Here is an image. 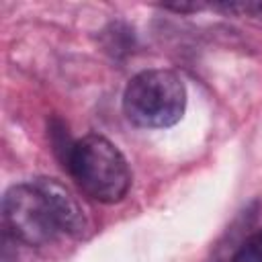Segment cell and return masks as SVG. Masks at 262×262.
<instances>
[{
    "label": "cell",
    "instance_id": "5b68a950",
    "mask_svg": "<svg viewBox=\"0 0 262 262\" xmlns=\"http://www.w3.org/2000/svg\"><path fill=\"white\" fill-rule=\"evenodd\" d=\"M258 213H260V201H252L250 205H246L244 211L237 213V217L231 221V225L215 244L211 262H231V258L242 248V244L252 235V227L258 219Z\"/></svg>",
    "mask_w": 262,
    "mask_h": 262
},
{
    "label": "cell",
    "instance_id": "ba28073f",
    "mask_svg": "<svg viewBox=\"0 0 262 262\" xmlns=\"http://www.w3.org/2000/svg\"><path fill=\"white\" fill-rule=\"evenodd\" d=\"M47 137H49V143H51V149L55 154V158L59 160L61 166H66L68 158H70V151L76 143V139L70 137V131H68V125L59 119V117H49L47 119Z\"/></svg>",
    "mask_w": 262,
    "mask_h": 262
},
{
    "label": "cell",
    "instance_id": "8992f818",
    "mask_svg": "<svg viewBox=\"0 0 262 262\" xmlns=\"http://www.w3.org/2000/svg\"><path fill=\"white\" fill-rule=\"evenodd\" d=\"M100 43H102L104 51L111 53L113 57H123L129 51H133L135 35H133V29L127 23L115 20V23L106 25L100 31Z\"/></svg>",
    "mask_w": 262,
    "mask_h": 262
},
{
    "label": "cell",
    "instance_id": "9c48e42d",
    "mask_svg": "<svg viewBox=\"0 0 262 262\" xmlns=\"http://www.w3.org/2000/svg\"><path fill=\"white\" fill-rule=\"evenodd\" d=\"M231 262H262V229L254 231L242 248L235 252Z\"/></svg>",
    "mask_w": 262,
    "mask_h": 262
},
{
    "label": "cell",
    "instance_id": "7a4b0ae2",
    "mask_svg": "<svg viewBox=\"0 0 262 262\" xmlns=\"http://www.w3.org/2000/svg\"><path fill=\"white\" fill-rule=\"evenodd\" d=\"M186 111V86L182 78L164 68L135 74L123 90V113L141 129H166L176 125Z\"/></svg>",
    "mask_w": 262,
    "mask_h": 262
},
{
    "label": "cell",
    "instance_id": "6da1fadb",
    "mask_svg": "<svg viewBox=\"0 0 262 262\" xmlns=\"http://www.w3.org/2000/svg\"><path fill=\"white\" fill-rule=\"evenodd\" d=\"M63 170L88 199L102 205L121 203L131 188V170L125 156L98 133L76 139Z\"/></svg>",
    "mask_w": 262,
    "mask_h": 262
},
{
    "label": "cell",
    "instance_id": "30bf717a",
    "mask_svg": "<svg viewBox=\"0 0 262 262\" xmlns=\"http://www.w3.org/2000/svg\"><path fill=\"white\" fill-rule=\"evenodd\" d=\"M160 8L172 10L176 14H192V12L209 10V4L207 2H174V4H160Z\"/></svg>",
    "mask_w": 262,
    "mask_h": 262
},
{
    "label": "cell",
    "instance_id": "52a82bcc",
    "mask_svg": "<svg viewBox=\"0 0 262 262\" xmlns=\"http://www.w3.org/2000/svg\"><path fill=\"white\" fill-rule=\"evenodd\" d=\"M209 10L221 12L223 16L239 18L252 25H262V0H227V2H211Z\"/></svg>",
    "mask_w": 262,
    "mask_h": 262
},
{
    "label": "cell",
    "instance_id": "277c9868",
    "mask_svg": "<svg viewBox=\"0 0 262 262\" xmlns=\"http://www.w3.org/2000/svg\"><path fill=\"white\" fill-rule=\"evenodd\" d=\"M33 182L43 192L61 233H68L70 237H76V239H84L90 235L92 221L88 213L84 211L82 203L78 201V196L66 184H61L55 178H47V176L35 178Z\"/></svg>",
    "mask_w": 262,
    "mask_h": 262
},
{
    "label": "cell",
    "instance_id": "3957f363",
    "mask_svg": "<svg viewBox=\"0 0 262 262\" xmlns=\"http://www.w3.org/2000/svg\"><path fill=\"white\" fill-rule=\"evenodd\" d=\"M4 233L31 248L51 244L61 231L35 182L10 186L2 196Z\"/></svg>",
    "mask_w": 262,
    "mask_h": 262
}]
</instances>
